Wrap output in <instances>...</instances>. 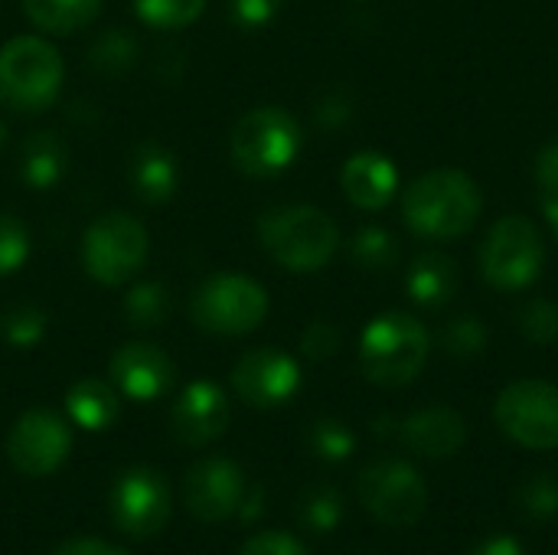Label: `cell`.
Masks as SVG:
<instances>
[{"label": "cell", "mask_w": 558, "mask_h": 555, "mask_svg": "<svg viewBox=\"0 0 558 555\" xmlns=\"http://www.w3.org/2000/svg\"><path fill=\"white\" fill-rule=\"evenodd\" d=\"M484 196L481 186L464 170H432L418 177L402 200V219L415 236L425 239H458L471 232L481 219Z\"/></svg>", "instance_id": "cell-1"}, {"label": "cell", "mask_w": 558, "mask_h": 555, "mask_svg": "<svg viewBox=\"0 0 558 555\" xmlns=\"http://www.w3.org/2000/svg\"><path fill=\"white\" fill-rule=\"evenodd\" d=\"M258 245L284 272L311 275L320 272L340 249V229L320 206H271L258 219Z\"/></svg>", "instance_id": "cell-2"}, {"label": "cell", "mask_w": 558, "mask_h": 555, "mask_svg": "<svg viewBox=\"0 0 558 555\" xmlns=\"http://www.w3.org/2000/svg\"><path fill=\"white\" fill-rule=\"evenodd\" d=\"M65 82L59 49L43 36H13L0 46V101L16 114H43Z\"/></svg>", "instance_id": "cell-3"}, {"label": "cell", "mask_w": 558, "mask_h": 555, "mask_svg": "<svg viewBox=\"0 0 558 555\" xmlns=\"http://www.w3.org/2000/svg\"><path fill=\"white\" fill-rule=\"evenodd\" d=\"M432 340L422 321L402 314V311H389L379 314L360 340V370L369 383L386 386V389H399L409 386L428 360Z\"/></svg>", "instance_id": "cell-4"}, {"label": "cell", "mask_w": 558, "mask_h": 555, "mask_svg": "<svg viewBox=\"0 0 558 555\" xmlns=\"http://www.w3.org/2000/svg\"><path fill=\"white\" fill-rule=\"evenodd\" d=\"M304 134L291 111L278 105H262L245 111L229 137L232 164L248 177H278L301 154Z\"/></svg>", "instance_id": "cell-5"}, {"label": "cell", "mask_w": 558, "mask_h": 555, "mask_svg": "<svg viewBox=\"0 0 558 555\" xmlns=\"http://www.w3.org/2000/svg\"><path fill=\"white\" fill-rule=\"evenodd\" d=\"M268 317V291L235 272L209 275L190 298V321L216 337H245Z\"/></svg>", "instance_id": "cell-6"}, {"label": "cell", "mask_w": 558, "mask_h": 555, "mask_svg": "<svg viewBox=\"0 0 558 555\" xmlns=\"http://www.w3.org/2000/svg\"><path fill=\"white\" fill-rule=\"evenodd\" d=\"M150 255V236L131 213H105L82 236V268L92 281L121 288Z\"/></svg>", "instance_id": "cell-7"}, {"label": "cell", "mask_w": 558, "mask_h": 555, "mask_svg": "<svg viewBox=\"0 0 558 555\" xmlns=\"http://www.w3.org/2000/svg\"><path fill=\"white\" fill-rule=\"evenodd\" d=\"M546 245L533 219L504 216L481 249V275L497 291H523L543 275Z\"/></svg>", "instance_id": "cell-8"}, {"label": "cell", "mask_w": 558, "mask_h": 555, "mask_svg": "<svg viewBox=\"0 0 558 555\" xmlns=\"http://www.w3.org/2000/svg\"><path fill=\"white\" fill-rule=\"evenodd\" d=\"M356 497L366 514L386 527H412L428 507V487L422 474L399 458H379L366 464L356 478Z\"/></svg>", "instance_id": "cell-9"}, {"label": "cell", "mask_w": 558, "mask_h": 555, "mask_svg": "<svg viewBox=\"0 0 558 555\" xmlns=\"http://www.w3.org/2000/svg\"><path fill=\"white\" fill-rule=\"evenodd\" d=\"M494 419L500 432L533 451L558 448V389L543 379H520L497 396Z\"/></svg>", "instance_id": "cell-10"}, {"label": "cell", "mask_w": 558, "mask_h": 555, "mask_svg": "<svg viewBox=\"0 0 558 555\" xmlns=\"http://www.w3.org/2000/svg\"><path fill=\"white\" fill-rule=\"evenodd\" d=\"M114 527L131 540H150L157 536L170 520V487L167 481L150 468H131L124 471L108 497Z\"/></svg>", "instance_id": "cell-11"}, {"label": "cell", "mask_w": 558, "mask_h": 555, "mask_svg": "<svg viewBox=\"0 0 558 555\" xmlns=\"http://www.w3.org/2000/svg\"><path fill=\"white\" fill-rule=\"evenodd\" d=\"M72 451L69 425L49 409L23 412L7 435V458L26 478H49Z\"/></svg>", "instance_id": "cell-12"}, {"label": "cell", "mask_w": 558, "mask_h": 555, "mask_svg": "<svg viewBox=\"0 0 558 555\" xmlns=\"http://www.w3.org/2000/svg\"><path fill=\"white\" fill-rule=\"evenodd\" d=\"M232 389L252 409H278L301 389V366L284 350L258 347L232 366Z\"/></svg>", "instance_id": "cell-13"}, {"label": "cell", "mask_w": 558, "mask_h": 555, "mask_svg": "<svg viewBox=\"0 0 558 555\" xmlns=\"http://www.w3.org/2000/svg\"><path fill=\"white\" fill-rule=\"evenodd\" d=\"M245 474L235 461L213 455L196 461L186 471L183 481V500L186 510L199 520V523H222L229 517L239 514L242 497H245Z\"/></svg>", "instance_id": "cell-14"}, {"label": "cell", "mask_w": 558, "mask_h": 555, "mask_svg": "<svg viewBox=\"0 0 558 555\" xmlns=\"http://www.w3.org/2000/svg\"><path fill=\"white\" fill-rule=\"evenodd\" d=\"M108 373H111V386L134 402H154L167 396L177 379L173 360L157 343L147 340L118 347L108 363Z\"/></svg>", "instance_id": "cell-15"}, {"label": "cell", "mask_w": 558, "mask_h": 555, "mask_svg": "<svg viewBox=\"0 0 558 555\" xmlns=\"http://www.w3.org/2000/svg\"><path fill=\"white\" fill-rule=\"evenodd\" d=\"M229 415H232L229 396L216 383L196 379L177 396L173 412H170V425L183 445L203 448V445L222 438V432L229 429Z\"/></svg>", "instance_id": "cell-16"}, {"label": "cell", "mask_w": 558, "mask_h": 555, "mask_svg": "<svg viewBox=\"0 0 558 555\" xmlns=\"http://www.w3.org/2000/svg\"><path fill=\"white\" fill-rule=\"evenodd\" d=\"M402 442L409 445L412 455L428 458V461H445L451 455H458L468 442V425L464 419L448 409V406H428L412 412L402 425H399Z\"/></svg>", "instance_id": "cell-17"}, {"label": "cell", "mask_w": 558, "mask_h": 555, "mask_svg": "<svg viewBox=\"0 0 558 555\" xmlns=\"http://www.w3.org/2000/svg\"><path fill=\"white\" fill-rule=\"evenodd\" d=\"M340 186L347 193V200L356 209L376 213L383 206H389V200L399 190V170L386 154L376 150H360L353 154L343 170H340Z\"/></svg>", "instance_id": "cell-18"}, {"label": "cell", "mask_w": 558, "mask_h": 555, "mask_svg": "<svg viewBox=\"0 0 558 555\" xmlns=\"http://www.w3.org/2000/svg\"><path fill=\"white\" fill-rule=\"evenodd\" d=\"M128 186L141 203H167L180 186L177 157L157 141H141L128 157Z\"/></svg>", "instance_id": "cell-19"}, {"label": "cell", "mask_w": 558, "mask_h": 555, "mask_svg": "<svg viewBox=\"0 0 558 555\" xmlns=\"http://www.w3.org/2000/svg\"><path fill=\"white\" fill-rule=\"evenodd\" d=\"M69 167V147L56 131H33L20 147V180L29 190H52Z\"/></svg>", "instance_id": "cell-20"}, {"label": "cell", "mask_w": 558, "mask_h": 555, "mask_svg": "<svg viewBox=\"0 0 558 555\" xmlns=\"http://www.w3.org/2000/svg\"><path fill=\"white\" fill-rule=\"evenodd\" d=\"M458 285H461L458 262L445 252H425L405 272V288H409L412 301H418L422 307L448 304L454 298Z\"/></svg>", "instance_id": "cell-21"}, {"label": "cell", "mask_w": 558, "mask_h": 555, "mask_svg": "<svg viewBox=\"0 0 558 555\" xmlns=\"http://www.w3.org/2000/svg\"><path fill=\"white\" fill-rule=\"evenodd\" d=\"M118 396L121 393L111 383L88 376V379H78L75 386H69V393H65V412H69V419L78 429H85V432H105L121 415V399Z\"/></svg>", "instance_id": "cell-22"}, {"label": "cell", "mask_w": 558, "mask_h": 555, "mask_svg": "<svg viewBox=\"0 0 558 555\" xmlns=\"http://www.w3.org/2000/svg\"><path fill=\"white\" fill-rule=\"evenodd\" d=\"M23 13L43 33L72 36L98 20L101 0H23Z\"/></svg>", "instance_id": "cell-23"}, {"label": "cell", "mask_w": 558, "mask_h": 555, "mask_svg": "<svg viewBox=\"0 0 558 555\" xmlns=\"http://www.w3.org/2000/svg\"><path fill=\"white\" fill-rule=\"evenodd\" d=\"M170 307L173 301L163 281H137L124 291V301H121L124 321L137 330L160 327L170 317Z\"/></svg>", "instance_id": "cell-24"}, {"label": "cell", "mask_w": 558, "mask_h": 555, "mask_svg": "<svg viewBox=\"0 0 558 555\" xmlns=\"http://www.w3.org/2000/svg\"><path fill=\"white\" fill-rule=\"evenodd\" d=\"M350 258L363 272H389L399 262V242L389 229L379 226H363L350 239Z\"/></svg>", "instance_id": "cell-25"}, {"label": "cell", "mask_w": 558, "mask_h": 555, "mask_svg": "<svg viewBox=\"0 0 558 555\" xmlns=\"http://www.w3.org/2000/svg\"><path fill=\"white\" fill-rule=\"evenodd\" d=\"M209 0H134V13L154 29H183L203 16Z\"/></svg>", "instance_id": "cell-26"}, {"label": "cell", "mask_w": 558, "mask_h": 555, "mask_svg": "<svg viewBox=\"0 0 558 555\" xmlns=\"http://www.w3.org/2000/svg\"><path fill=\"white\" fill-rule=\"evenodd\" d=\"M517 507L530 523H549L558 514V478L549 471H539L520 484Z\"/></svg>", "instance_id": "cell-27"}, {"label": "cell", "mask_w": 558, "mask_h": 555, "mask_svg": "<svg viewBox=\"0 0 558 555\" xmlns=\"http://www.w3.org/2000/svg\"><path fill=\"white\" fill-rule=\"evenodd\" d=\"M134 59H137V39L121 26L105 29L88 49V62L98 72H121V69L134 65Z\"/></svg>", "instance_id": "cell-28"}, {"label": "cell", "mask_w": 558, "mask_h": 555, "mask_svg": "<svg viewBox=\"0 0 558 555\" xmlns=\"http://www.w3.org/2000/svg\"><path fill=\"white\" fill-rule=\"evenodd\" d=\"M46 314L36 304H13L3 317H0V337L16 347V350H29L46 337Z\"/></svg>", "instance_id": "cell-29"}, {"label": "cell", "mask_w": 558, "mask_h": 555, "mask_svg": "<svg viewBox=\"0 0 558 555\" xmlns=\"http://www.w3.org/2000/svg\"><path fill=\"white\" fill-rule=\"evenodd\" d=\"M298 510H301V520H304L307 530L330 533L340 523V517H343V497L330 484H317V487L304 491Z\"/></svg>", "instance_id": "cell-30"}, {"label": "cell", "mask_w": 558, "mask_h": 555, "mask_svg": "<svg viewBox=\"0 0 558 555\" xmlns=\"http://www.w3.org/2000/svg\"><path fill=\"white\" fill-rule=\"evenodd\" d=\"M307 445H311V451L317 458H324L330 464H340V461H347L353 455L356 438H353V432L343 422H337V419H317L311 425V432H307Z\"/></svg>", "instance_id": "cell-31"}, {"label": "cell", "mask_w": 558, "mask_h": 555, "mask_svg": "<svg viewBox=\"0 0 558 555\" xmlns=\"http://www.w3.org/2000/svg\"><path fill=\"white\" fill-rule=\"evenodd\" d=\"M517 327L520 334L530 340V343H539V347H549L558 340V304L546 301V298H536L530 304H523L517 311Z\"/></svg>", "instance_id": "cell-32"}, {"label": "cell", "mask_w": 558, "mask_h": 555, "mask_svg": "<svg viewBox=\"0 0 558 555\" xmlns=\"http://www.w3.org/2000/svg\"><path fill=\"white\" fill-rule=\"evenodd\" d=\"M441 347H445V353H451L458 360H471V357H477L487 347V327L474 314L454 317L441 330Z\"/></svg>", "instance_id": "cell-33"}, {"label": "cell", "mask_w": 558, "mask_h": 555, "mask_svg": "<svg viewBox=\"0 0 558 555\" xmlns=\"http://www.w3.org/2000/svg\"><path fill=\"white\" fill-rule=\"evenodd\" d=\"M29 258V229L13 213H0V278L13 275Z\"/></svg>", "instance_id": "cell-34"}, {"label": "cell", "mask_w": 558, "mask_h": 555, "mask_svg": "<svg viewBox=\"0 0 558 555\" xmlns=\"http://www.w3.org/2000/svg\"><path fill=\"white\" fill-rule=\"evenodd\" d=\"M281 10V0H229V20L245 29V33H255V29H265Z\"/></svg>", "instance_id": "cell-35"}, {"label": "cell", "mask_w": 558, "mask_h": 555, "mask_svg": "<svg viewBox=\"0 0 558 555\" xmlns=\"http://www.w3.org/2000/svg\"><path fill=\"white\" fill-rule=\"evenodd\" d=\"M340 330H337V324H330V321H314V324H307V330L301 334V350H304V357L307 360H314V363H324V360H330L337 350H340Z\"/></svg>", "instance_id": "cell-36"}, {"label": "cell", "mask_w": 558, "mask_h": 555, "mask_svg": "<svg viewBox=\"0 0 558 555\" xmlns=\"http://www.w3.org/2000/svg\"><path fill=\"white\" fill-rule=\"evenodd\" d=\"M239 555H311V553H307V546H304L301 540H294V536H288V533H262V536L248 540Z\"/></svg>", "instance_id": "cell-37"}, {"label": "cell", "mask_w": 558, "mask_h": 555, "mask_svg": "<svg viewBox=\"0 0 558 555\" xmlns=\"http://www.w3.org/2000/svg\"><path fill=\"white\" fill-rule=\"evenodd\" d=\"M314 114H317V124L330 131V128H340V124H347V121H350V114H353V101H350V95H347V92L333 88V92H327V95L317 101Z\"/></svg>", "instance_id": "cell-38"}, {"label": "cell", "mask_w": 558, "mask_h": 555, "mask_svg": "<svg viewBox=\"0 0 558 555\" xmlns=\"http://www.w3.org/2000/svg\"><path fill=\"white\" fill-rule=\"evenodd\" d=\"M536 183L546 196H558V137L549 141L536 157Z\"/></svg>", "instance_id": "cell-39"}, {"label": "cell", "mask_w": 558, "mask_h": 555, "mask_svg": "<svg viewBox=\"0 0 558 555\" xmlns=\"http://www.w3.org/2000/svg\"><path fill=\"white\" fill-rule=\"evenodd\" d=\"M52 555H131L128 550L114 546V543H105L98 536H75V540H65Z\"/></svg>", "instance_id": "cell-40"}, {"label": "cell", "mask_w": 558, "mask_h": 555, "mask_svg": "<svg viewBox=\"0 0 558 555\" xmlns=\"http://www.w3.org/2000/svg\"><path fill=\"white\" fill-rule=\"evenodd\" d=\"M471 555H530V553H526V546H523L520 540H513V536H494V540L481 543V546H477Z\"/></svg>", "instance_id": "cell-41"}, {"label": "cell", "mask_w": 558, "mask_h": 555, "mask_svg": "<svg viewBox=\"0 0 558 555\" xmlns=\"http://www.w3.org/2000/svg\"><path fill=\"white\" fill-rule=\"evenodd\" d=\"M546 219H549V226H553L558 239V196H546Z\"/></svg>", "instance_id": "cell-42"}, {"label": "cell", "mask_w": 558, "mask_h": 555, "mask_svg": "<svg viewBox=\"0 0 558 555\" xmlns=\"http://www.w3.org/2000/svg\"><path fill=\"white\" fill-rule=\"evenodd\" d=\"M3 134H7V128L0 124V147H3Z\"/></svg>", "instance_id": "cell-43"}]
</instances>
